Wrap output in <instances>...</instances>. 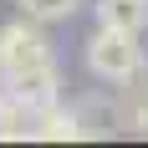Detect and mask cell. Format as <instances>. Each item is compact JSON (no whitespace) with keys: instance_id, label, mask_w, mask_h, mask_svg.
Segmentation results:
<instances>
[{"instance_id":"obj_3","label":"cell","mask_w":148,"mask_h":148,"mask_svg":"<svg viewBox=\"0 0 148 148\" xmlns=\"http://www.w3.org/2000/svg\"><path fill=\"white\" fill-rule=\"evenodd\" d=\"M41 61H51V41L36 21L21 15L10 26H0V77H15L26 66H41Z\"/></svg>"},{"instance_id":"obj_2","label":"cell","mask_w":148,"mask_h":148,"mask_svg":"<svg viewBox=\"0 0 148 148\" xmlns=\"http://www.w3.org/2000/svg\"><path fill=\"white\" fill-rule=\"evenodd\" d=\"M0 97H5V102H15L26 118L46 112L51 102H61V72H56V61H41V66H26V72L5 77Z\"/></svg>"},{"instance_id":"obj_6","label":"cell","mask_w":148,"mask_h":148,"mask_svg":"<svg viewBox=\"0 0 148 148\" xmlns=\"http://www.w3.org/2000/svg\"><path fill=\"white\" fill-rule=\"evenodd\" d=\"M118 123L148 138V82H143V77H133V82L123 87V102H118Z\"/></svg>"},{"instance_id":"obj_4","label":"cell","mask_w":148,"mask_h":148,"mask_svg":"<svg viewBox=\"0 0 148 148\" xmlns=\"http://www.w3.org/2000/svg\"><path fill=\"white\" fill-rule=\"evenodd\" d=\"M31 138H41V143H77V138H82V118H77V107L51 102L46 112H36V118H31Z\"/></svg>"},{"instance_id":"obj_5","label":"cell","mask_w":148,"mask_h":148,"mask_svg":"<svg viewBox=\"0 0 148 148\" xmlns=\"http://www.w3.org/2000/svg\"><path fill=\"white\" fill-rule=\"evenodd\" d=\"M97 10V26H112V31H148V0H92Z\"/></svg>"},{"instance_id":"obj_7","label":"cell","mask_w":148,"mask_h":148,"mask_svg":"<svg viewBox=\"0 0 148 148\" xmlns=\"http://www.w3.org/2000/svg\"><path fill=\"white\" fill-rule=\"evenodd\" d=\"M15 5H21V15L36 21V26H56V21H72V15L82 10V0H15Z\"/></svg>"},{"instance_id":"obj_1","label":"cell","mask_w":148,"mask_h":148,"mask_svg":"<svg viewBox=\"0 0 148 148\" xmlns=\"http://www.w3.org/2000/svg\"><path fill=\"white\" fill-rule=\"evenodd\" d=\"M82 56H87V72L107 87H128L133 77H148V51L138 41V31H112L97 26L82 41Z\"/></svg>"},{"instance_id":"obj_8","label":"cell","mask_w":148,"mask_h":148,"mask_svg":"<svg viewBox=\"0 0 148 148\" xmlns=\"http://www.w3.org/2000/svg\"><path fill=\"white\" fill-rule=\"evenodd\" d=\"M0 87H5V77H0Z\"/></svg>"}]
</instances>
